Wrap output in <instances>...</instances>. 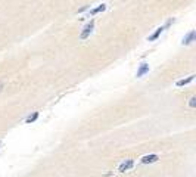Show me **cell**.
<instances>
[{
    "instance_id": "cell-10",
    "label": "cell",
    "mask_w": 196,
    "mask_h": 177,
    "mask_svg": "<svg viewBox=\"0 0 196 177\" xmlns=\"http://www.w3.org/2000/svg\"><path fill=\"white\" fill-rule=\"evenodd\" d=\"M196 97H190V100H189V106H190V108H195L196 106Z\"/></svg>"
},
{
    "instance_id": "cell-13",
    "label": "cell",
    "mask_w": 196,
    "mask_h": 177,
    "mask_svg": "<svg viewBox=\"0 0 196 177\" xmlns=\"http://www.w3.org/2000/svg\"><path fill=\"white\" fill-rule=\"evenodd\" d=\"M0 146H1V142H0Z\"/></svg>"
},
{
    "instance_id": "cell-7",
    "label": "cell",
    "mask_w": 196,
    "mask_h": 177,
    "mask_svg": "<svg viewBox=\"0 0 196 177\" xmlns=\"http://www.w3.org/2000/svg\"><path fill=\"white\" fill-rule=\"evenodd\" d=\"M193 78H195V75H190V77H187V78H184V80H178V81H177V87H183V86L189 84L190 81H193Z\"/></svg>"
},
{
    "instance_id": "cell-2",
    "label": "cell",
    "mask_w": 196,
    "mask_h": 177,
    "mask_svg": "<svg viewBox=\"0 0 196 177\" xmlns=\"http://www.w3.org/2000/svg\"><path fill=\"white\" fill-rule=\"evenodd\" d=\"M133 167H134V159H125V161L118 167V171H119V173H125V171L131 170Z\"/></svg>"
},
{
    "instance_id": "cell-4",
    "label": "cell",
    "mask_w": 196,
    "mask_h": 177,
    "mask_svg": "<svg viewBox=\"0 0 196 177\" xmlns=\"http://www.w3.org/2000/svg\"><path fill=\"white\" fill-rule=\"evenodd\" d=\"M195 37H196V33L193 31V30H192V31H190V33H189V34H187V36L183 39V44H184V46H189V44H192L193 42H195Z\"/></svg>"
},
{
    "instance_id": "cell-8",
    "label": "cell",
    "mask_w": 196,
    "mask_h": 177,
    "mask_svg": "<svg viewBox=\"0 0 196 177\" xmlns=\"http://www.w3.org/2000/svg\"><path fill=\"white\" fill-rule=\"evenodd\" d=\"M103 10H106V4H99L97 7H94V9H91V15H96V13H99V12H103Z\"/></svg>"
},
{
    "instance_id": "cell-1",
    "label": "cell",
    "mask_w": 196,
    "mask_h": 177,
    "mask_svg": "<svg viewBox=\"0 0 196 177\" xmlns=\"http://www.w3.org/2000/svg\"><path fill=\"white\" fill-rule=\"evenodd\" d=\"M93 28H94V21L91 19V21H90V22H88V24L84 27L83 33L80 34V39H81V40H86V39H88V37H90V34L93 33Z\"/></svg>"
},
{
    "instance_id": "cell-12",
    "label": "cell",
    "mask_w": 196,
    "mask_h": 177,
    "mask_svg": "<svg viewBox=\"0 0 196 177\" xmlns=\"http://www.w3.org/2000/svg\"><path fill=\"white\" fill-rule=\"evenodd\" d=\"M1 87H3V84H1V83H0V90H1Z\"/></svg>"
},
{
    "instance_id": "cell-3",
    "label": "cell",
    "mask_w": 196,
    "mask_h": 177,
    "mask_svg": "<svg viewBox=\"0 0 196 177\" xmlns=\"http://www.w3.org/2000/svg\"><path fill=\"white\" fill-rule=\"evenodd\" d=\"M158 159H159V157L155 155V154H152V155H145V157L140 159V162H142V164H154V162H157Z\"/></svg>"
},
{
    "instance_id": "cell-9",
    "label": "cell",
    "mask_w": 196,
    "mask_h": 177,
    "mask_svg": "<svg viewBox=\"0 0 196 177\" xmlns=\"http://www.w3.org/2000/svg\"><path fill=\"white\" fill-rule=\"evenodd\" d=\"M37 118H39V112H34L33 115H30V117L25 120V123H27V124H31V123H34Z\"/></svg>"
},
{
    "instance_id": "cell-6",
    "label": "cell",
    "mask_w": 196,
    "mask_h": 177,
    "mask_svg": "<svg viewBox=\"0 0 196 177\" xmlns=\"http://www.w3.org/2000/svg\"><path fill=\"white\" fill-rule=\"evenodd\" d=\"M164 30H165V27H159V28H157V31H155L152 36H149V37H148V40H149V42H155L158 37L161 36V33H162Z\"/></svg>"
},
{
    "instance_id": "cell-5",
    "label": "cell",
    "mask_w": 196,
    "mask_h": 177,
    "mask_svg": "<svg viewBox=\"0 0 196 177\" xmlns=\"http://www.w3.org/2000/svg\"><path fill=\"white\" fill-rule=\"evenodd\" d=\"M148 72H149V65H148V64H142V65L139 67V69H137V78L143 77V75L148 74Z\"/></svg>"
},
{
    "instance_id": "cell-11",
    "label": "cell",
    "mask_w": 196,
    "mask_h": 177,
    "mask_svg": "<svg viewBox=\"0 0 196 177\" xmlns=\"http://www.w3.org/2000/svg\"><path fill=\"white\" fill-rule=\"evenodd\" d=\"M87 9H90V6H88V4H87V6H83V7H81V9H80V10H78V13H81V12H84V10H87Z\"/></svg>"
}]
</instances>
